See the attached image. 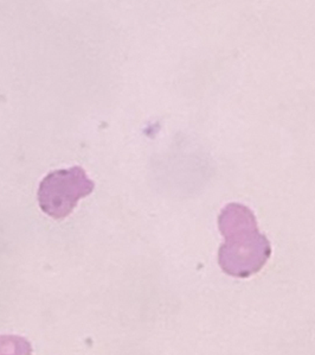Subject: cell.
<instances>
[{"label": "cell", "mask_w": 315, "mask_h": 355, "mask_svg": "<svg viewBox=\"0 0 315 355\" xmlns=\"http://www.w3.org/2000/svg\"><path fill=\"white\" fill-rule=\"evenodd\" d=\"M225 243L218 263L230 276L246 278L258 273L271 254L269 240L258 231L254 213L241 203L224 207L218 218Z\"/></svg>", "instance_id": "6da1fadb"}, {"label": "cell", "mask_w": 315, "mask_h": 355, "mask_svg": "<svg viewBox=\"0 0 315 355\" xmlns=\"http://www.w3.org/2000/svg\"><path fill=\"white\" fill-rule=\"evenodd\" d=\"M91 181L81 166L57 170L43 178L38 188V203L43 213L53 219L69 216L81 198L93 193Z\"/></svg>", "instance_id": "7a4b0ae2"}, {"label": "cell", "mask_w": 315, "mask_h": 355, "mask_svg": "<svg viewBox=\"0 0 315 355\" xmlns=\"http://www.w3.org/2000/svg\"><path fill=\"white\" fill-rule=\"evenodd\" d=\"M0 355H31V346L18 336H0Z\"/></svg>", "instance_id": "3957f363"}]
</instances>
